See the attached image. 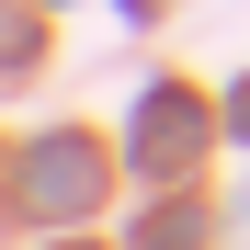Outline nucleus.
Here are the masks:
<instances>
[{
	"label": "nucleus",
	"mask_w": 250,
	"mask_h": 250,
	"mask_svg": "<svg viewBox=\"0 0 250 250\" xmlns=\"http://www.w3.org/2000/svg\"><path fill=\"white\" fill-rule=\"evenodd\" d=\"M228 125H239V137H250V91H239V114H228Z\"/></svg>",
	"instance_id": "7ed1b4c3"
},
{
	"label": "nucleus",
	"mask_w": 250,
	"mask_h": 250,
	"mask_svg": "<svg viewBox=\"0 0 250 250\" xmlns=\"http://www.w3.org/2000/svg\"><path fill=\"white\" fill-rule=\"evenodd\" d=\"M23 182H34V205H57V216H80V205L103 193V159L80 148V137H46V148H34V171H23Z\"/></svg>",
	"instance_id": "f257e3e1"
},
{
	"label": "nucleus",
	"mask_w": 250,
	"mask_h": 250,
	"mask_svg": "<svg viewBox=\"0 0 250 250\" xmlns=\"http://www.w3.org/2000/svg\"><path fill=\"white\" fill-rule=\"evenodd\" d=\"M193 148H205V103H193V91H148V125H137V159H148V171H182Z\"/></svg>",
	"instance_id": "f03ea898"
}]
</instances>
